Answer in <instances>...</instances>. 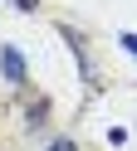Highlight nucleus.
Listing matches in <instances>:
<instances>
[{"label":"nucleus","mask_w":137,"mask_h":151,"mask_svg":"<svg viewBox=\"0 0 137 151\" xmlns=\"http://www.w3.org/2000/svg\"><path fill=\"white\" fill-rule=\"evenodd\" d=\"M15 5H20V10H34V5H39V0H15Z\"/></svg>","instance_id":"20e7f679"},{"label":"nucleus","mask_w":137,"mask_h":151,"mask_svg":"<svg viewBox=\"0 0 137 151\" xmlns=\"http://www.w3.org/2000/svg\"><path fill=\"white\" fill-rule=\"evenodd\" d=\"M49 151H78V146H74L68 137H54V141H49Z\"/></svg>","instance_id":"f03ea898"},{"label":"nucleus","mask_w":137,"mask_h":151,"mask_svg":"<svg viewBox=\"0 0 137 151\" xmlns=\"http://www.w3.org/2000/svg\"><path fill=\"white\" fill-rule=\"evenodd\" d=\"M122 49H127V54H137V34H122Z\"/></svg>","instance_id":"7ed1b4c3"},{"label":"nucleus","mask_w":137,"mask_h":151,"mask_svg":"<svg viewBox=\"0 0 137 151\" xmlns=\"http://www.w3.org/2000/svg\"><path fill=\"white\" fill-rule=\"evenodd\" d=\"M0 63H5V78H25V59H20V49H5V54H0Z\"/></svg>","instance_id":"f257e3e1"}]
</instances>
